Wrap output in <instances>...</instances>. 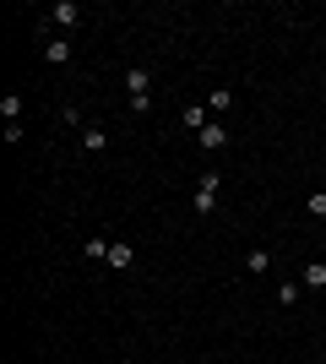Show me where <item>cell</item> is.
Here are the masks:
<instances>
[{
    "mask_svg": "<svg viewBox=\"0 0 326 364\" xmlns=\"http://www.w3.org/2000/svg\"><path fill=\"white\" fill-rule=\"evenodd\" d=\"M82 147H87V152H103V147H109L103 125H87V131H82Z\"/></svg>",
    "mask_w": 326,
    "mask_h": 364,
    "instance_id": "6",
    "label": "cell"
},
{
    "mask_svg": "<svg viewBox=\"0 0 326 364\" xmlns=\"http://www.w3.org/2000/svg\"><path fill=\"white\" fill-rule=\"evenodd\" d=\"M207 109H212V114H229V93H223V87H218V93H212V98H207Z\"/></svg>",
    "mask_w": 326,
    "mask_h": 364,
    "instance_id": "13",
    "label": "cell"
},
{
    "mask_svg": "<svg viewBox=\"0 0 326 364\" xmlns=\"http://www.w3.org/2000/svg\"><path fill=\"white\" fill-rule=\"evenodd\" d=\"M310 218L326 223V191H310Z\"/></svg>",
    "mask_w": 326,
    "mask_h": 364,
    "instance_id": "12",
    "label": "cell"
},
{
    "mask_svg": "<svg viewBox=\"0 0 326 364\" xmlns=\"http://www.w3.org/2000/svg\"><path fill=\"white\" fill-rule=\"evenodd\" d=\"M49 16H55V27H77V22H82V5H77V0H60Z\"/></svg>",
    "mask_w": 326,
    "mask_h": 364,
    "instance_id": "3",
    "label": "cell"
},
{
    "mask_svg": "<svg viewBox=\"0 0 326 364\" xmlns=\"http://www.w3.org/2000/svg\"><path fill=\"white\" fill-rule=\"evenodd\" d=\"M87 256L92 261H109V239H87Z\"/></svg>",
    "mask_w": 326,
    "mask_h": 364,
    "instance_id": "14",
    "label": "cell"
},
{
    "mask_svg": "<svg viewBox=\"0 0 326 364\" xmlns=\"http://www.w3.org/2000/svg\"><path fill=\"white\" fill-rule=\"evenodd\" d=\"M321 245H326V223H321Z\"/></svg>",
    "mask_w": 326,
    "mask_h": 364,
    "instance_id": "15",
    "label": "cell"
},
{
    "mask_svg": "<svg viewBox=\"0 0 326 364\" xmlns=\"http://www.w3.org/2000/svg\"><path fill=\"white\" fill-rule=\"evenodd\" d=\"M125 93H131V109H136V114H147V109H153V98H147V93H153V76H147V66L125 71Z\"/></svg>",
    "mask_w": 326,
    "mask_h": 364,
    "instance_id": "1",
    "label": "cell"
},
{
    "mask_svg": "<svg viewBox=\"0 0 326 364\" xmlns=\"http://www.w3.org/2000/svg\"><path fill=\"white\" fill-rule=\"evenodd\" d=\"M196 136H201V147H223L229 142V125L223 120H207V131H196Z\"/></svg>",
    "mask_w": 326,
    "mask_h": 364,
    "instance_id": "4",
    "label": "cell"
},
{
    "mask_svg": "<svg viewBox=\"0 0 326 364\" xmlns=\"http://www.w3.org/2000/svg\"><path fill=\"white\" fill-rule=\"evenodd\" d=\"M109 267H131V245H109Z\"/></svg>",
    "mask_w": 326,
    "mask_h": 364,
    "instance_id": "11",
    "label": "cell"
},
{
    "mask_svg": "<svg viewBox=\"0 0 326 364\" xmlns=\"http://www.w3.org/2000/svg\"><path fill=\"white\" fill-rule=\"evenodd\" d=\"M305 289H326V261H310L305 267Z\"/></svg>",
    "mask_w": 326,
    "mask_h": 364,
    "instance_id": "7",
    "label": "cell"
},
{
    "mask_svg": "<svg viewBox=\"0 0 326 364\" xmlns=\"http://www.w3.org/2000/svg\"><path fill=\"white\" fill-rule=\"evenodd\" d=\"M0 114H5V125H16V114H22V98H16V93H5V98H0Z\"/></svg>",
    "mask_w": 326,
    "mask_h": 364,
    "instance_id": "9",
    "label": "cell"
},
{
    "mask_svg": "<svg viewBox=\"0 0 326 364\" xmlns=\"http://www.w3.org/2000/svg\"><path fill=\"white\" fill-rule=\"evenodd\" d=\"M218 191H223V180H218V174H201V180H196V196H190L196 213H212V207H218Z\"/></svg>",
    "mask_w": 326,
    "mask_h": 364,
    "instance_id": "2",
    "label": "cell"
},
{
    "mask_svg": "<svg viewBox=\"0 0 326 364\" xmlns=\"http://www.w3.org/2000/svg\"><path fill=\"white\" fill-rule=\"evenodd\" d=\"M266 267H272V250H250L244 256V272H266Z\"/></svg>",
    "mask_w": 326,
    "mask_h": 364,
    "instance_id": "10",
    "label": "cell"
},
{
    "mask_svg": "<svg viewBox=\"0 0 326 364\" xmlns=\"http://www.w3.org/2000/svg\"><path fill=\"white\" fill-rule=\"evenodd\" d=\"M44 60H55V66H66V60H71V44H66V38H55V44L44 49Z\"/></svg>",
    "mask_w": 326,
    "mask_h": 364,
    "instance_id": "8",
    "label": "cell"
},
{
    "mask_svg": "<svg viewBox=\"0 0 326 364\" xmlns=\"http://www.w3.org/2000/svg\"><path fill=\"white\" fill-rule=\"evenodd\" d=\"M207 104H185V131H207Z\"/></svg>",
    "mask_w": 326,
    "mask_h": 364,
    "instance_id": "5",
    "label": "cell"
}]
</instances>
